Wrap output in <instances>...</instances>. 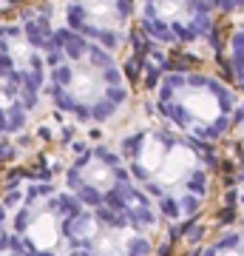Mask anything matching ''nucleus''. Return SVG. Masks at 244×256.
I'll return each mask as SVG.
<instances>
[{
	"label": "nucleus",
	"instance_id": "1",
	"mask_svg": "<svg viewBox=\"0 0 244 256\" xmlns=\"http://www.w3.org/2000/svg\"><path fill=\"white\" fill-rule=\"evenodd\" d=\"M122 156L139 191L154 202L159 216L185 222L208 202L210 160L193 140L168 126H139L119 140Z\"/></svg>",
	"mask_w": 244,
	"mask_h": 256
},
{
	"label": "nucleus",
	"instance_id": "2",
	"mask_svg": "<svg viewBox=\"0 0 244 256\" xmlns=\"http://www.w3.org/2000/svg\"><path fill=\"white\" fill-rule=\"evenodd\" d=\"M45 88L57 111L77 122L102 126L122 114L131 88L108 48L63 28L48 46Z\"/></svg>",
	"mask_w": 244,
	"mask_h": 256
},
{
	"label": "nucleus",
	"instance_id": "3",
	"mask_svg": "<svg viewBox=\"0 0 244 256\" xmlns=\"http://www.w3.org/2000/svg\"><path fill=\"white\" fill-rule=\"evenodd\" d=\"M65 191L88 210L111 216L151 234L156 228L154 202L134 182L122 156L105 146H91L74 156L65 168Z\"/></svg>",
	"mask_w": 244,
	"mask_h": 256
},
{
	"label": "nucleus",
	"instance_id": "4",
	"mask_svg": "<svg viewBox=\"0 0 244 256\" xmlns=\"http://www.w3.org/2000/svg\"><path fill=\"white\" fill-rule=\"evenodd\" d=\"M154 108L176 134L193 142H213L233 128L239 94L213 74L168 72L156 82Z\"/></svg>",
	"mask_w": 244,
	"mask_h": 256
},
{
	"label": "nucleus",
	"instance_id": "5",
	"mask_svg": "<svg viewBox=\"0 0 244 256\" xmlns=\"http://www.w3.org/2000/svg\"><path fill=\"white\" fill-rule=\"evenodd\" d=\"M82 202L68 191L37 188L17 205L11 230L14 245L26 256H68L74 216L80 214Z\"/></svg>",
	"mask_w": 244,
	"mask_h": 256
},
{
	"label": "nucleus",
	"instance_id": "6",
	"mask_svg": "<svg viewBox=\"0 0 244 256\" xmlns=\"http://www.w3.org/2000/svg\"><path fill=\"white\" fill-rule=\"evenodd\" d=\"M145 34L165 46H193L213 32V6L208 0H139Z\"/></svg>",
	"mask_w": 244,
	"mask_h": 256
},
{
	"label": "nucleus",
	"instance_id": "7",
	"mask_svg": "<svg viewBox=\"0 0 244 256\" xmlns=\"http://www.w3.org/2000/svg\"><path fill=\"white\" fill-rule=\"evenodd\" d=\"M151 234L125 222L94 214L85 205L74 216L68 256H151Z\"/></svg>",
	"mask_w": 244,
	"mask_h": 256
},
{
	"label": "nucleus",
	"instance_id": "8",
	"mask_svg": "<svg viewBox=\"0 0 244 256\" xmlns=\"http://www.w3.org/2000/svg\"><path fill=\"white\" fill-rule=\"evenodd\" d=\"M63 18L71 34H80L114 52L128 40L134 3L131 0H65Z\"/></svg>",
	"mask_w": 244,
	"mask_h": 256
},
{
	"label": "nucleus",
	"instance_id": "9",
	"mask_svg": "<svg viewBox=\"0 0 244 256\" xmlns=\"http://www.w3.org/2000/svg\"><path fill=\"white\" fill-rule=\"evenodd\" d=\"M199 256H244V225L225 230L210 245H205Z\"/></svg>",
	"mask_w": 244,
	"mask_h": 256
},
{
	"label": "nucleus",
	"instance_id": "10",
	"mask_svg": "<svg viewBox=\"0 0 244 256\" xmlns=\"http://www.w3.org/2000/svg\"><path fill=\"white\" fill-rule=\"evenodd\" d=\"M230 72H233L236 82L244 88V18L239 20L233 37H230Z\"/></svg>",
	"mask_w": 244,
	"mask_h": 256
},
{
	"label": "nucleus",
	"instance_id": "11",
	"mask_svg": "<svg viewBox=\"0 0 244 256\" xmlns=\"http://www.w3.org/2000/svg\"><path fill=\"white\" fill-rule=\"evenodd\" d=\"M208 3L219 12H242L244 9V0H208Z\"/></svg>",
	"mask_w": 244,
	"mask_h": 256
},
{
	"label": "nucleus",
	"instance_id": "12",
	"mask_svg": "<svg viewBox=\"0 0 244 256\" xmlns=\"http://www.w3.org/2000/svg\"><path fill=\"white\" fill-rule=\"evenodd\" d=\"M0 256H26L17 245H0Z\"/></svg>",
	"mask_w": 244,
	"mask_h": 256
},
{
	"label": "nucleus",
	"instance_id": "13",
	"mask_svg": "<svg viewBox=\"0 0 244 256\" xmlns=\"http://www.w3.org/2000/svg\"><path fill=\"white\" fill-rule=\"evenodd\" d=\"M242 146H244V120H242Z\"/></svg>",
	"mask_w": 244,
	"mask_h": 256
}]
</instances>
